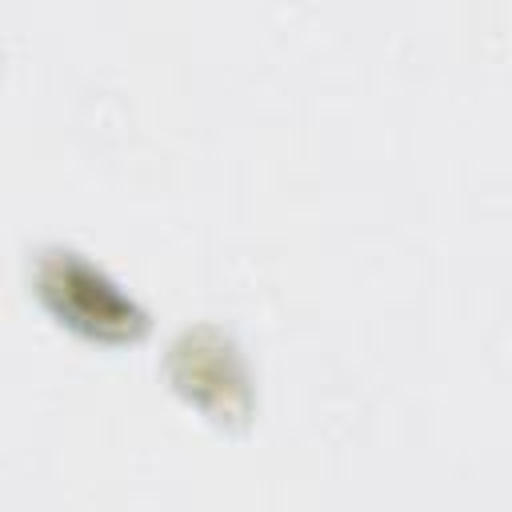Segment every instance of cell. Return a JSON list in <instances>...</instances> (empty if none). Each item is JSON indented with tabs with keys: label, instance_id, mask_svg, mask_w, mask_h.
<instances>
[{
	"label": "cell",
	"instance_id": "1",
	"mask_svg": "<svg viewBox=\"0 0 512 512\" xmlns=\"http://www.w3.org/2000/svg\"><path fill=\"white\" fill-rule=\"evenodd\" d=\"M36 284H40V296L52 304V312L64 316L80 332L120 340V336H136L144 328V316L100 272H92L72 252H48L40 260Z\"/></svg>",
	"mask_w": 512,
	"mask_h": 512
},
{
	"label": "cell",
	"instance_id": "2",
	"mask_svg": "<svg viewBox=\"0 0 512 512\" xmlns=\"http://www.w3.org/2000/svg\"><path fill=\"white\" fill-rule=\"evenodd\" d=\"M192 348H176L180 360H188V372H176L180 388L192 392V400H208V392H216V412L224 416H240L244 412V380L232 368L228 348H200V340H188Z\"/></svg>",
	"mask_w": 512,
	"mask_h": 512
}]
</instances>
